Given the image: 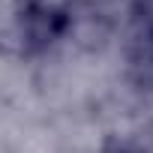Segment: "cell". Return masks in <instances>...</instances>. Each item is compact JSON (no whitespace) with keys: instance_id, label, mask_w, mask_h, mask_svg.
<instances>
[{"instance_id":"obj_1","label":"cell","mask_w":153,"mask_h":153,"mask_svg":"<svg viewBox=\"0 0 153 153\" xmlns=\"http://www.w3.org/2000/svg\"><path fill=\"white\" fill-rule=\"evenodd\" d=\"M75 15V0H21L18 9V36L21 51L39 54L57 39L69 36Z\"/></svg>"},{"instance_id":"obj_2","label":"cell","mask_w":153,"mask_h":153,"mask_svg":"<svg viewBox=\"0 0 153 153\" xmlns=\"http://www.w3.org/2000/svg\"><path fill=\"white\" fill-rule=\"evenodd\" d=\"M129 75L144 90H153V15L144 3V15H135V30L129 36Z\"/></svg>"},{"instance_id":"obj_3","label":"cell","mask_w":153,"mask_h":153,"mask_svg":"<svg viewBox=\"0 0 153 153\" xmlns=\"http://www.w3.org/2000/svg\"><path fill=\"white\" fill-rule=\"evenodd\" d=\"M117 153H135V150H117Z\"/></svg>"},{"instance_id":"obj_4","label":"cell","mask_w":153,"mask_h":153,"mask_svg":"<svg viewBox=\"0 0 153 153\" xmlns=\"http://www.w3.org/2000/svg\"><path fill=\"white\" fill-rule=\"evenodd\" d=\"M147 6H150V15H153V3H147Z\"/></svg>"}]
</instances>
